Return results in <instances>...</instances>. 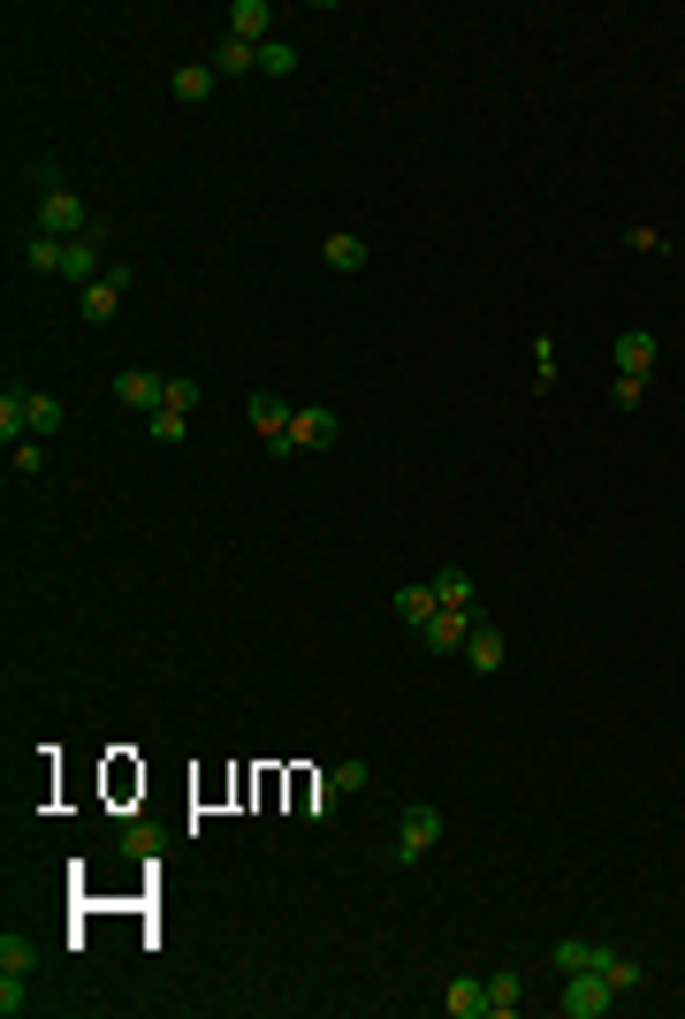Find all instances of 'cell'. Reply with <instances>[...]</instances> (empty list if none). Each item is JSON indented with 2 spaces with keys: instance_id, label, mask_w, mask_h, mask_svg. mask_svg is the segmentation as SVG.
Masks as SVG:
<instances>
[{
  "instance_id": "cell-1",
  "label": "cell",
  "mask_w": 685,
  "mask_h": 1019,
  "mask_svg": "<svg viewBox=\"0 0 685 1019\" xmlns=\"http://www.w3.org/2000/svg\"><path fill=\"white\" fill-rule=\"evenodd\" d=\"M579 967L609 974L617 997H625V989H648V967H640V959H625V951H609V944H594V936H564V944H556V974H579Z\"/></svg>"
},
{
  "instance_id": "cell-2",
  "label": "cell",
  "mask_w": 685,
  "mask_h": 1019,
  "mask_svg": "<svg viewBox=\"0 0 685 1019\" xmlns=\"http://www.w3.org/2000/svg\"><path fill=\"white\" fill-rule=\"evenodd\" d=\"M100 221H92V206L77 198V190H46L38 198V236H61V244H77V236H92Z\"/></svg>"
},
{
  "instance_id": "cell-3",
  "label": "cell",
  "mask_w": 685,
  "mask_h": 1019,
  "mask_svg": "<svg viewBox=\"0 0 685 1019\" xmlns=\"http://www.w3.org/2000/svg\"><path fill=\"white\" fill-rule=\"evenodd\" d=\"M617 1005V989H609V974H594V967H579V974H564V1019H602Z\"/></svg>"
},
{
  "instance_id": "cell-4",
  "label": "cell",
  "mask_w": 685,
  "mask_h": 1019,
  "mask_svg": "<svg viewBox=\"0 0 685 1019\" xmlns=\"http://www.w3.org/2000/svg\"><path fill=\"white\" fill-rule=\"evenodd\" d=\"M290 411H298V403H282V396H267V388L244 403V419L259 426V449H267V457H290Z\"/></svg>"
},
{
  "instance_id": "cell-5",
  "label": "cell",
  "mask_w": 685,
  "mask_h": 1019,
  "mask_svg": "<svg viewBox=\"0 0 685 1019\" xmlns=\"http://www.w3.org/2000/svg\"><path fill=\"white\" fill-rule=\"evenodd\" d=\"M473 624H480V609H434V617L419 624V647H427V655H465Z\"/></svg>"
},
{
  "instance_id": "cell-6",
  "label": "cell",
  "mask_w": 685,
  "mask_h": 1019,
  "mask_svg": "<svg viewBox=\"0 0 685 1019\" xmlns=\"http://www.w3.org/2000/svg\"><path fill=\"white\" fill-rule=\"evenodd\" d=\"M115 403H123V411H138V419H153V411L169 403V373H146V365L115 373Z\"/></svg>"
},
{
  "instance_id": "cell-7",
  "label": "cell",
  "mask_w": 685,
  "mask_h": 1019,
  "mask_svg": "<svg viewBox=\"0 0 685 1019\" xmlns=\"http://www.w3.org/2000/svg\"><path fill=\"white\" fill-rule=\"evenodd\" d=\"M342 434V419L328 411V403H298L290 411V457H305V449H328Z\"/></svg>"
},
{
  "instance_id": "cell-8",
  "label": "cell",
  "mask_w": 685,
  "mask_h": 1019,
  "mask_svg": "<svg viewBox=\"0 0 685 1019\" xmlns=\"http://www.w3.org/2000/svg\"><path fill=\"white\" fill-rule=\"evenodd\" d=\"M434 845H442V815H434L427 799H411V807H404V838H396V859L411 867V859H427Z\"/></svg>"
},
{
  "instance_id": "cell-9",
  "label": "cell",
  "mask_w": 685,
  "mask_h": 1019,
  "mask_svg": "<svg viewBox=\"0 0 685 1019\" xmlns=\"http://www.w3.org/2000/svg\"><path fill=\"white\" fill-rule=\"evenodd\" d=\"M609 358H617V373H640V380H655V358H663V342L648 336V328H625V336L609 342Z\"/></svg>"
},
{
  "instance_id": "cell-10",
  "label": "cell",
  "mask_w": 685,
  "mask_h": 1019,
  "mask_svg": "<svg viewBox=\"0 0 685 1019\" xmlns=\"http://www.w3.org/2000/svg\"><path fill=\"white\" fill-rule=\"evenodd\" d=\"M229 38H244V46H267V31H275V8L267 0H229V23H221Z\"/></svg>"
},
{
  "instance_id": "cell-11",
  "label": "cell",
  "mask_w": 685,
  "mask_h": 1019,
  "mask_svg": "<svg viewBox=\"0 0 685 1019\" xmlns=\"http://www.w3.org/2000/svg\"><path fill=\"white\" fill-rule=\"evenodd\" d=\"M442 1012L450 1019H488V974H457L442 989Z\"/></svg>"
},
{
  "instance_id": "cell-12",
  "label": "cell",
  "mask_w": 685,
  "mask_h": 1019,
  "mask_svg": "<svg viewBox=\"0 0 685 1019\" xmlns=\"http://www.w3.org/2000/svg\"><path fill=\"white\" fill-rule=\"evenodd\" d=\"M465 663H473L480 678H496V670H503V632H496L488 617L473 624V640H465Z\"/></svg>"
},
{
  "instance_id": "cell-13",
  "label": "cell",
  "mask_w": 685,
  "mask_h": 1019,
  "mask_svg": "<svg viewBox=\"0 0 685 1019\" xmlns=\"http://www.w3.org/2000/svg\"><path fill=\"white\" fill-rule=\"evenodd\" d=\"M434 601H442V609H480L473 571H457V563H450V571H434Z\"/></svg>"
},
{
  "instance_id": "cell-14",
  "label": "cell",
  "mask_w": 685,
  "mask_h": 1019,
  "mask_svg": "<svg viewBox=\"0 0 685 1019\" xmlns=\"http://www.w3.org/2000/svg\"><path fill=\"white\" fill-rule=\"evenodd\" d=\"M525 1005V982H518V967H496L488 974V1019H511Z\"/></svg>"
},
{
  "instance_id": "cell-15",
  "label": "cell",
  "mask_w": 685,
  "mask_h": 1019,
  "mask_svg": "<svg viewBox=\"0 0 685 1019\" xmlns=\"http://www.w3.org/2000/svg\"><path fill=\"white\" fill-rule=\"evenodd\" d=\"M123 297H130V290H123V282H107V274H100V282H92V290H84V320H92V328H107V320H115V313H123Z\"/></svg>"
},
{
  "instance_id": "cell-16",
  "label": "cell",
  "mask_w": 685,
  "mask_h": 1019,
  "mask_svg": "<svg viewBox=\"0 0 685 1019\" xmlns=\"http://www.w3.org/2000/svg\"><path fill=\"white\" fill-rule=\"evenodd\" d=\"M434 609H442V601H434V578H419V586H396V617H404L411 632H419Z\"/></svg>"
},
{
  "instance_id": "cell-17",
  "label": "cell",
  "mask_w": 685,
  "mask_h": 1019,
  "mask_svg": "<svg viewBox=\"0 0 685 1019\" xmlns=\"http://www.w3.org/2000/svg\"><path fill=\"white\" fill-rule=\"evenodd\" d=\"M169 92H175V99H183V107H198V99H213V69H206V61H183V69H175V77H169Z\"/></svg>"
},
{
  "instance_id": "cell-18",
  "label": "cell",
  "mask_w": 685,
  "mask_h": 1019,
  "mask_svg": "<svg viewBox=\"0 0 685 1019\" xmlns=\"http://www.w3.org/2000/svg\"><path fill=\"white\" fill-rule=\"evenodd\" d=\"M213 77H259V46H244V38H221V54H213Z\"/></svg>"
},
{
  "instance_id": "cell-19",
  "label": "cell",
  "mask_w": 685,
  "mask_h": 1019,
  "mask_svg": "<svg viewBox=\"0 0 685 1019\" xmlns=\"http://www.w3.org/2000/svg\"><path fill=\"white\" fill-rule=\"evenodd\" d=\"M321 259H328L336 274H358V267H365V236H350V229H342V236L321 244Z\"/></svg>"
},
{
  "instance_id": "cell-20",
  "label": "cell",
  "mask_w": 685,
  "mask_h": 1019,
  "mask_svg": "<svg viewBox=\"0 0 685 1019\" xmlns=\"http://www.w3.org/2000/svg\"><path fill=\"white\" fill-rule=\"evenodd\" d=\"M61 251H69L61 236H31V244H23V267H31V274H61Z\"/></svg>"
},
{
  "instance_id": "cell-21",
  "label": "cell",
  "mask_w": 685,
  "mask_h": 1019,
  "mask_svg": "<svg viewBox=\"0 0 685 1019\" xmlns=\"http://www.w3.org/2000/svg\"><path fill=\"white\" fill-rule=\"evenodd\" d=\"M0 442H8V449H15V442H31V411H23V396H15V388L0 396Z\"/></svg>"
},
{
  "instance_id": "cell-22",
  "label": "cell",
  "mask_w": 685,
  "mask_h": 1019,
  "mask_svg": "<svg viewBox=\"0 0 685 1019\" xmlns=\"http://www.w3.org/2000/svg\"><path fill=\"white\" fill-rule=\"evenodd\" d=\"M23 411H31V442H54L61 434V403L54 396H23Z\"/></svg>"
},
{
  "instance_id": "cell-23",
  "label": "cell",
  "mask_w": 685,
  "mask_h": 1019,
  "mask_svg": "<svg viewBox=\"0 0 685 1019\" xmlns=\"http://www.w3.org/2000/svg\"><path fill=\"white\" fill-rule=\"evenodd\" d=\"M38 967V944L31 936H0V974H31Z\"/></svg>"
},
{
  "instance_id": "cell-24",
  "label": "cell",
  "mask_w": 685,
  "mask_h": 1019,
  "mask_svg": "<svg viewBox=\"0 0 685 1019\" xmlns=\"http://www.w3.org/2000/svg\"><path fill=\"white\" fill-rule=\"evenodd\" d=\"M290 69H298V46L267 38V46H259V77H290Z\"/></svg>"
},
{
  "instance_id": "cell-25",
  "label": "cell",
  "mask_w": 685,
  "mask_h": 1019,
  "mask_svg": "<svg viewBox=\"0 0 685 1019\" xmlns=\"http://www.w3.org/2000/svg\"><path fill=\"white\" fill-rule=\"evenodd\" d=\"M609 403H617V411H640V403H648V380H640V373H617V380H609Z\"/></svg>"
},
{
  "instance_id": "cell-26",
  "label": "cell",
  "mask_w": 685,
  "mask_h": 1019,
  "mask_svg": "<svg viewBox=\"0 0 685 1019\" xmlns=\"http://www.w3.org/2000/svg\"><path fill=\"white\" fill-rule=\"evenodd\" d=\"M8 465H15V480H38V472H46V449H38V442H15Z\"/></svg>"
},
{
  "instance_id": "cell-27",
  "label": "cell",
  "mask_w": 685,
  "mask_h": 1019,
  "mask_svg": "<svg viewBox=\"0 0 685 1019\" xmlns=\"http://www.w3.org/2000/svg\"><path fill=\"white\" fill-rule=\"evenodd\" d=\"M146 426H153V442H183L190 434V411H153Z\"/></svg>"
},
{
  "instance_id": "cell-28",
  "label": "cell",
  "mask_w": 685,
  "mask_h": 1019,
  "mask_svg": "<svg viewBox=\"0 0 685 1019\" xmlns=\"http://www.w3.org/2000/svg\"><path fill=\"white\" fill-rule=\"evenodd\" d=\"M161 411H198V380L190 373H169V403Z\"/></svg>"
},
{
  "instance_id": "cell-29",
  "label": "cell",
  "mask_w": 685,
  "mask_h": 1019,
  "mask_svg": "<svg viewBox=\"0 0 685 1019\" xmlns=\"http://www.w3.org/2000/svg\"><path fill=\"white\" fill-rule=\"evenodd\" d=\"M328 784H336V792H365V761H336Z\"/></svg>"
},
{
  "instance_id": "cell-30",
  "label": "cell",
  "mask_w": 685,
  "mask_h": 1019,
  "mask_svg": "<svg viewBox=\"0 0 685 1019\" xmlns=\"http://www.w3.org/2000/svg\"><path fill=\"white\" fill-rule=\"evenodd\" d=\"M23 1005H31V997H23V974H0V1012L15 1019V1012H23Z\"/></svg>"
},
{
  "instance_id": "cell-31",
  "label": "cell",
  "mask_w": 685,
  "mask_h": 1019,
  "mask_svg": "<svg viewBox=\"0 0 685 1019\" xmlns=\"http://www.w3.org/2000/svg\"><path fill=\"white\" fill-rule=\"evenodd\" d=\"M625 244H632V251H671V244H663V229H625Z\"/></svg>"
},
{
  "instance_id": "cell-32",
  "label": "cell",
  "mask_w": 685,
  "mask_h": 1019,
  "mask_svg": "<svg viewBox=\"0 0 685 1019\" xmlns=\"http://www.w3.org/2000/svg\"><path fill=\"white\" fill-rule=\"evenodd\" d=\"M123 852H138V859H153V852H161V838H153V830H130V838H123Z\"/></svg>"
}]
</instances>
